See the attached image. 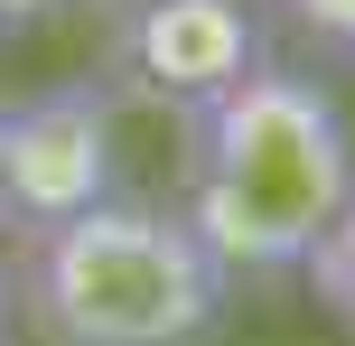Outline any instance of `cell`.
Instances as JSON below:
<instances>
[{
  "instance_id": "5",
  "label": "cell",
  "mask_w": 355,
  "mask_h": 346,
  "mask_svg": "<svg viewBox=\"0 0 355 346\" xmlns=\"http://www.w3.org/2000/svg\"><path fill=\"white\" fill-rule=\"evenodd\" d=\"M309 272H318V291L337 300V318L355 328V197H346V216L327 225V243L309 253Z\"/></svg>"
},
{
  "instance_id": "9",
  "label": "cell",
  "mask_w": 355,
  "mask_h": 346,
  "mask_svg": "<svg viewBox=\"0 0 355 346\" xmlns=\"http://www.w3.org/2000/svg\"><path fill=\"white\" fill-rule=\"evenodd\" d=\"M122 10H131V0H122Z\"/></svg>"
},
{
  "instance_id": "3",
  "label": "cell",
  "mask_w": 355,
  "mask_h": 346,
  "mask_svg": "<svg viewBox=\"0 0 355 346\" xmlns=\"http://www.w3.org/2000/svg\"><path fill=\"white\" fill-rule=\"evenodd\" d=\"M112 197V103L94 85H56L0 112V225L47 234Z\"/></svg>"
},
{
  "instance_id": "4",
  "label": "cell",
  "mask_w": 355,
  "mask_h": 346,
  "mask_svg": "<svg viewBox=\"0 0 355 346\" xmlns=\"http://www.w3.org/2000/svg\"><path fill=\"white\" fill-rule=\"evenodd\" d=\"M252 56H262V28L243 0H131L122 10V75L178 112L225 94Z\"/></svg>"
},
{
  "instance_id": "1",
  "label": "cell",
  "mask_w": 355,
  "mask_h": 346,
  "mask_svg": "<svg viewBox=\"0 0 355 346\" xmlns=\"http://www.w3.org/2000/svg\"><path fill=\"white\" fill-rule=\"evenodd\" d=\"M196 131V197L187 225L215 243L225 272H309L327 225L355 197V141L309 75L252 56L225 94L187 112Z\"/></svg>"
},
{
  "instance_id": "8",
  "label": "cell",
  "mask_w": 355,
  "mask_h": 346,
  "mask_svg": "<svg viewBox=\"0 0 355 346\" xmlns=\"http://www.w3.org/2000/svg\"><path fill=\"white\" fill-rule=\"evenodd\" d=\"M0 318H10V272H0Z\"/></svg>"
},
{
  "instance_id": "7",
  "label": "cell",
  "mask_w": 355,
  "mask_h": 346,
  "mask_svg": "<svg viewBox=\"0 0 355 346\" xmlns=\"http://www.w3.org/2000/svg\"><path fill=\"white\" fill-rule=\"evenodd\" d=\"M56 10H66V0H0V37H28V28H47Z\"/></svg>"
},
{
  "instance_id": "6",
  "label": "cell",
  "mask_w": 355,
  "mask_h": 346,
  "mask_svg": "<svg viewBox=\"0 0 355 346\" xmlns=\"http://www.w3.org/2000/svg\"><path fill=\"white\" fill-rule=\"evenodd\" d=\"M281 10H290V28L318 37L327 56H355V0H281Z\"/></svg>"
},
{
  "instance_id": "2",
  "label": "cell",
  "mask_w": 355,
  "mask_h": 346,
  "mask_svg": "<svg viewBox=\"0 0 355 346\" xmlns=\"http://www.w3.org/2000/svg\"><path fill=\"white\" fill-rule=\"evenodd\" d=\"M28 318L47 346H206L225 318V262L187 216L112 187L103 206L28 234Z\"/></svg>"
}]
</instances>
